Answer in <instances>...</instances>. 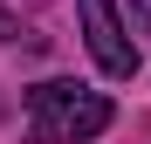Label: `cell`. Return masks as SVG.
Wrapping results in <instances>:
<instances>
[{
  "label": "cell",
  "instance_id": "4",
  "mask_svg": "<svg viewBox=\"0 0 151 144\" xmlns=\"http://www.w3.org/2000/svg\"><path fill=\"white\" fill-rule=\"evenodd\" d=\"M137 21H151V0H137Z\"/></svg>",
  "mask_w": 151,
  "mask_h": 144
},
{
  "label": "cell",
  "instance_id": "3",
  "mask_svg": "<svg viewBox=\"0 0 151 144\" xmlns=\"http://www.w3.org/2000/svg\"><path fill=\"white\" fill-rule=\"evenodd\" d=\"M0 41H21V21L14 14H0Z\"/></svg>",
  "mask_w": 151,
  "mask_h": 144
},
{
  "label": "cell",
  "instance_id": "2",
  "mask_svg": "<svg viewBox=\"0 0 151 144\" xmlns=\"http://www.w3.org/2000/svg\"><path fill=\"white\" fill-rule=\"evenodd\" d=\"M76 7H83V41H89L96 69H103L110 82H131V76H137V41L124 34L117 0H76Z\"/></svg>",
  "mask_w": 151,
  "mask_h": 144
},
{
  "label": "cell",
  "instance_id": "1",
  "mask_svg": "<svg viewBox=\"0 0 151 144\" xmlns=\"http://www.w3.org/2000/svg\"><path fill=\"white\" fill-rule=\"evenodd\" d=\"M110 96L83 89V82H35L28 89V130L35 144H89L110 130Z\"/></svg>",
  "mask_w": 151,
  "mask_h": 144
}]
</instances>
